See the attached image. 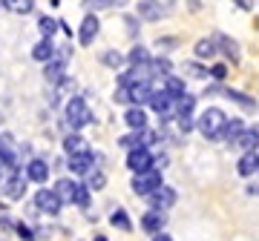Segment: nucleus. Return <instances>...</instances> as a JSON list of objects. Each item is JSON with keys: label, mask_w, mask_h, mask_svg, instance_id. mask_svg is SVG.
Listing matches in <instances>:
<instances>
[{"label": "nucleus", "mask_w": 259, "mask_h": 241, "mask_svg": "<svg viewBox=\"0 0 259 241\" xmlns=\"http://www.w3.org/2000/svg\"><path fill=\"white\" fill-rule=\"evenodd\" d=\"M167 9H161V3H156V0H144V3H139V18L144 20H158L164 18Z\"/></svg>", "instance_id": "obj_16"}, {"label": "nucleus", "mask_w": 259, "mask_h": 241, "mask_svg": "<svg viewBox=\"0 0 259 241\" xmlns=\"http://www.w3.org/2000/svg\"><path fill=\"white\" fill-rule=\"evenodd\" d=\"M83 9H90V15L98 9H110V0H83Z\"/></svg>", "instance_id": "obj_33"}, {"label": "nucleus", "mask_w": 259, "mask_h": 241, "mask_svg": "<svg viewBox=\"0 0 259 241\" xmlns=\"http://www.w3.org/2000/svg\"><path fill=\"white\" fill-rule=\"evenodd\" d=\"M173 46H176V37H158V49L167 52V49H173Z\"/></svg>", "instance_id": "obj_36"}, {"label": "nucleus", "mask_w": 259, "mask_h": 241, "mask_svg": "<svg viewBox=\"0 0 259 241\" xmlns=\"http://www.w3.org/2000/svg\"><path fill=\"white\" fill-rule=\"evenodd\" d=\"M179 130L190 132V130H193V118H179Z\"/></svg>", "instance_id": "obj_37"}, {"label": "nucleus", "mask_w": 259, "mask_h": 241, "mask_svg": "<svg viewBox=\"0 0 259 241\" xmlns=\"http://www.w3.org/2000/svg\"><path fill=\"white\" fill-rule=\"evenodd\" d=\"M64 115H66V124H69L72 130H81V127H87V124L93 120V112H90V106H87L83 98H69Z\"/></svg>", "instance_id": "obj_2"}, {"label": "nucleus", "mask_w": 259, "mask_h": 241, "mask_svg": "<svg viewBox=\"0 0 259 241\" xmlns=\"http://www.w3.org/2000/svg\"><path fill=\"white\" fill-rule=\"evenodd\" d=\"M52 193L58 195V201H61V204H72V198H75V181H72V178H61Z\"/></svg>", "instance_id": "obj_19"}, {"label": "nucleus", "mask_w": 259, "mask_h": 241, "mask_svg": "<svg viewBox=\"0 0 259 241\" xmlns=\"http://www.w3.org/2000/svg\"><path fill=\"white\" fill-rule=\"evenodd\" d=\"M112 227H118V230H130V215L124 213V210H115V213L110 215Z\"/></svg>", "instance_id": "obj_31"}, {"label": "nucleus", "mask_w": 259, "mask_h": 241, "mask_svg": "<svg viewBox=\"0 0 259 241\" xmlns=\"http://www.w3.org/2000/svg\"><path fill=\"white\" fill-rule=\"evenodd\" d=\"M213 43H216V52L222 49V52H225V57H228L231 64H239L242 52H239V43H236L233 37H228V35H216V37H213Z\"/></svg>", "instance_id": "obj_11"}, {"label": "nucleus", "mask_w": 259, "mask_h": 241, "mask_svg": "<svg viewBox=\"0 0 259 241\" xmlns=\"http://www.w3.org/2000/svg\"><path fill=\"white\" fill-rule=\"evenodd\" d=\"M236 144H242V149H245V152H253V149H256V127H253V130H245V132H242Z\"/></svg>", "instance_id": "obj_27"}, {"label": "nucleus", "mask_w": 259, "mask_h": 241, "mask_svg": "<svg viewBox=\"0 0 259 241\" xmlns=\"http://www.w3.org/2000/svg\"><path fill=\"white\" fill-rule=\"evenodd\" d=\"M3 6L15 15H29V12L35 9V0H3Z\"/></svg>", "instance_id": "obj_25"}, {"label": "nucleus", "mask_w": 259, "mask_h": 241, "mask_svg": "<svg viewBox=\"0 0 259 241\" xmlns=\"http://www.w3.org/2000/svg\"><path fill=\"white\" fill-rule=\"evenodd\" d=\"M150 95H153V86H150V81H136V84L127 86V103H133V106L147 103Z\"/></svg>", "instance_id": "obj_8"}, {"label": "nucleus", "mask_w": 259, "mask_h": 241, "mask_svg": "<svg viewBox=\"0 0 259 241\" xmlns=\"http://www.w3.org/2000/svg\"><path fill=\"white\" fill-rule=\"evenodd\" d=\"M32 57H35V61H40V64H49V61L55 57V43L44 37V40H40V43L32 49Z\"/></svg>", "instance_id": "obj_22"}, {"label": "nucleus", "mask_w": 259, "mask_h": 241, "mask_svg": "<svg viewBox=\"0 0 259 241\" xmlns=\"http://www.w3.org/2000/svg\"><path fill=\"white\" fill-rule=\"evenodd\" d=\"M161 92L170 95V98L176 101V98H182V95L187 92V89H185V81H182V78H176V75H167V78H164V89H161Z\"/></svg>", "instance_id": "obj_23"}, {"label": "nucleus", "mask_w": 259, "mask_h": 241, "mask_svg": "<svg viewBox=\"0 0 259 241\" xmlns=\"http://www.w3.org/2000/svg\"><path fill=\"white\" fill-rule=\"evenodd\" d=\"M104 184H107L104 172H98V169H90V172H87V190H101Z\"/></svg>", "instance_id": "obj_28"}, {"label": "nucleus", "mask_w": 259, "mask_h": 241, "mask_svg": "<svg viewBox=\"0 0 259 241\" xmlns=\"http://www.w3.org/2000/svg\"><path fill=\"white\" fill-rule=\"evenodd\" d=\"M37 29H40V35L47 37V40H52V35H55V29H58V20L40 18V20H37Z\"/></svg>", "instance_id": "obj_29"}, {"label": "nucleus", "mask_w": 259, "mask_h": 241, "mask_svg": "<svg viewBox=\"0 0 259 241\" xmlns=\"http://www.w3.org/2000/svg\"><path fill=\"white\" fill-rule=\"evenodd\" d=\"M95 241H107V238H104V235H95Z\"/></svg>", "instance_id": "obj_43"}, {"label": "nucleus", "mask_w": 259, "mask_h": 241, "mask_svg": "<svg viewBox=\"0 0 259 241\" xmlns=\"http://www.w3.org/2000/svg\"><path fill=\"white\" fill-rule=\"evenodd\" d=\"M35 207L40 210V213H47V215H58L64 204L58 201V195L52 193V190H37V195H35Z\"/></svg>", "instance_id": "obj_7"}, {"label": "nucleus", "mask_w": 259, "mask_h": 241, "mask_svg": "<svg viewBox=\"0 0 259 241\" xmlns=\"http://www.w3.org/2000/svg\"><path fill=\"white\" fill-rule=\"evenodd\" d=\"M153 241H173V238H170L167 232H156V235H153Z\"/></svg>", "instance_id": "obj_40"}, {"label": "nucleus", "mask_w": 259, "mask_h": 241, "mask_svg": "<svg viewBox=\"0 0 259 241\" xmlns=\"http://www.w3.org/2000/svg\"><path fill=\"white\" fill-rule=\"evenodd\" d=\"M161 227H164V213H156V210H150V213L141 215V230L147 232H161Z\"/></svg>", "instance_id": "obj_15"}, {"label": "nucleus", "mask_w": 259, "mask_h": 241, "mask_svg": "<svg viewBox=\"0 0 259 241\" xmlns=\"http://www.w3.org/2000/svg\"><path fill=\"white\" fill-rule=\"evenodd\" d=\"M236 3H239L242 9H253V0H236Z\"/></svg>", "instance_id": "obj_41"}, {"label": "nucleus", "mask_w": 259, "mask_h": 241, "mask_svg": "<svg viewBox=\"0 0 259 241\" xmlns=\"http://www.w3.org/2000/svg\"><path fill=\"white\" fill-rule=\"evenodd\" d=\"M216 55V43H213V37H202L199 43H196V57H210Z\"/></svg>", "instance_id": "obj_26"}, {"label": "nucleus", "mask_w": 259, "mask_h": 241, "mask_svg": "<svg viewBox=\"0 0 259 241\" xmlns=\"http://www.w3.org/2000/svg\"><path fill=\"white\" fill-rule=\"evenodd\" d=\"M185 69L193 75V78H204V75H207V69H204V66H199V64H187Z\"/></svg>", "instance_id": "obj_34"}, {"label": "nucleus", "mask_w": 259, "mask_h": 241, "mask_svg": "<svg viewBox=\"0 0 259 241\" xmlns=\"http://www.w3.org/2000/svg\"><path fill=\"white\" fill-rule=\"evenodd\" d=\"M18 235H20V238H32V232H29V227H23V224H18Z\"/></svg>", "instance_id": "obj_39"}, {"label": "nucleus", "mask_w": 259, "mask_h": 241, "mask_svg": "<svg viewBox=\"0 0 259 241\" xmlns=\"http://www.w3.org/2000/svg\"><path fill=\"white\" fill-rule=\"evenodd\" d=\"M147 103L153 106V112H156V115H158L161 120L173 118V98H170V95H164V92H153Z\"/></svg>", "instance_id": "obj_10"}, {"label": "nucleus", "mask_w": 259, "mask_h": 241, "mask_svg": "<svg viewBox=\"0 0 259 241\" xmlns=\"http://www.w3.org/2000/svg\"><path fill=\"white\" fill-rule=\"evenodd\" d=\"M26 178L29 181H35V184H44L49 178V164L44 161V158H32L26 164Z\"/></svg>", "instance_id": "obj_12"}, {"label": "nucleus", "mask_w": 259, "mask_h": 241, "mask_svg": "<svg viewBox=\"0 0 259 241\" xmlns=\"http://www.w3.org/2000/svg\"><path fill=\"white\" fill-rule=\"evenodd\" d=\"M153 164H156V155L150 152V149L144 147H136L127 152V167L139 175V172H147V169H153Z\"/></svg>", "instance_id": "obj_3"}, {"label": "nucleus", "mask_w": 259, "mask_h": 241, "mask_svg": "<svg viewBox=\"0 0 259 241\" xmlns=\"http://www.w3.org/2000/svg\"><path fill=\"white\" fill-rule=\"evenodd\" d=\"M3 195L6 198H12V201H20L23 195H26V178L20 175L18 169H12L9 172V178H3Z\"/></svg>", "instance_id": "obj_4"}, {"label": "nucleus", "mask_w": 259, "mask_h": 241, "mask_svg": "<svg viewBox=\"0 0 259 241\" xmlns=\"http://www.w3.org/2000/svg\"><path fill=\"white\" fill-rule=\"evenodd\" d=\"M147 198H150V207H153L156 213H161V210H167V207L176 204V193H173L170 187H164V184L156 187V190H153V193H150Z\"/></svg>", "instance_id": "obj_6"}, {"label": "nucleus", "mask_w": 259, "mask_h": 241, "mask_svg": "<svg viewBox=\"0 0 259 241\" xmlns=\"http://www.w3.org/2000/svg\"><path fill=\"white\" fill-rule=\"evenodd\" d=\"M210 92H219V95H225V98H231V101H236L239 106H245V109H256V101L253 98H248V95H242V92H236V89H219V86H213Z\"/></svg>", "instance_id": "obj_20"}, {"label": "nucleus", "mask_w": 259, "mask_h": 241, "mask_svg": "<svg viewBox=\"0 0 259 241\" xmlns=\"http://www.w3.org/2000/svg\"><path fill=\"white\" fill-rule=\"evenodd\" d=\"M156 187H161V172L158 169H147V172H139L133 178V190L139 195H150Z\"/></svg>", "instance_id": "obj_5"}, {"label": "nucleus", "mask_w": 259, "mask_h": 241, "mask_svg": "<svg viewBox=\"0 0 259 241\" xmlns=\"http://www.w3.org/2000/svg\"><path fill=\"white\" fill-rule=\"evenodd\" d=\"M95 161H98L95 152H83V155H69L66 167H69V172H75V175H87V172L95 167Z\"/></svg>", "instance_id": "obj_9"}, {"label": "nucleus", "mask_w": 259, "mask_h": 241, "mask_svg": "<svg viewBox=\"0 0 259 241\" xmlns=\"http://www.w3.org/2000/svg\"><path fill=\"white\" fill-rule=\"evenodd\" d=\"M210 75L216 78V81H222L225 75H228V66H225V64H216V66H210Z\"/></svg>", "instance_id": "obj_35"}, {"label": "nucleus", "mask_w": 259, "mask_h": 241, "mask_svg": "<svg viewBox=\"0 0 259 241\" xmlns=\"http://www.w3.org/2000/svg\"><path fill=\"white\" fill-rule=\"evenodd\" d=\"M127 61L133 64V69H144V66L150 64V52L144 46H133V52H130Z\"/></svg>", "instance_id": "obj_24"}, {"label": "nucleus", "mask_w": 259, "mask_h": 241, "mask_svg": "<svg viewBox=\"0 0 259 241\" xmlns=\"http://www.w3.org/2000/svg\"><path fill=\"white\" fill-rule=\"evenodd\" d=\"M101 64L110 66V69H118V66L124 64V55H121V52H112V49H110V52H104V55H101Z\"/></svg>", "instance_id": "obj_30"}, {"label": "nucleus", "mask_w": 259, "mask_h": 241, "mask_svg": "<svg viewBox=\"0 0 259 241\" xmlns=\"http://www.w3.org/2000/svg\"><path fill=\"white\" fill-rule=\"evenodd\" d=\"M127 0H110V6H124Z\"/></svg>", "instance_id": "obj_42"}, {"label": "nucleus", "mask_w": 259, "mask_h": 241, "mask_svg": "<svg viewBox=\"0 0 259 241\" xmlns=\"http://www.w3.org/2000/svg\"><path fill=\"white\" fill-rule=\"evenodd\" d=\"M242 132H245V124H242L239 118H231V120H225V127H222V135H219V141H228V144H236Z\"/></svg>", "instance_id": "obj_14"}, {"label": "nucleus", "mask_w": 259, "mask_h": 241, "mask_svg": "<svg viewBox=\"0 0 259 241\" xmlns=\"http://www.w3.org/2000/svg\"><path fill=\"white\" fill-rule=\"evenodd\" d=\"M64 149H66V155H83V152H90L87 141H83L81 135H75V132L64 138Z\"/></svg>", "instance_id": "obj_21"}, {"label": "nucleus", "mask_w": 259, "mask_h": 241, "mask_svg": "<svg viewBox=\"0 0 259 241\" xmlns=\"http://www.w3.org/2000/svg\"><path fill=\"white\" fill-rule=\"evenodd\" d=\"M0 184H3V169H0Z\"/></svg>", "instance_id": "obj_44"}, {"label": "nucleus", "mask_w": 259, "mask_h": 241, "mask_svg": "<svg viewBox=\"0 0 259 241\" xmlns=\"http://www.w3.org/2000/svg\"><path fill=\"white\" fill-rule=\"evenodd\" d=\"M124 120H127V127L133 132H139V130H144V127H147V112L141 109V106H133V109H127Z\"/></svg>", "instance_id": "obj_18"}, {"label": "nucleus", "mask_w": 259, "mask_h": 241, "mask_svg": "<svg viewBox=\"0 0 259 241\" xmlns=\"http://www.w3.org/2000/svg\"><path fill=\"white\" fill-rule=\"evenodd\" d=\"M225 120H228V115H225L222 109L210 106V109H204V112H202V118L196 120V127H199V132H202V135H204L207 141H219Z\"/></svg>", "instance_id": "obj_1"}, {"label": "nucleus", "mask_w": 259, "mask_h": 241, "mask_svg": "<svg viewBox=\"0 0 259 241\" xmlns=\"http://www.w3.org/2000/svg\"><path fill=\"white\" fill-rule=\"evenodd\" d=\"M115 101H118V103H127V86H118V92H115Z\"/></svg>", "instance_id": "obj_38"}, {"label": "nucleus", "mask_w": 259, "mask_h": 241, "mask_svg": "<svg viewBox=\"0 0 259 241\" xmlns=\"http://www.w3.org/2000/svg\"><path fill=\"white\" fill-rule=\"evenodd\" d=\"M72 204H78V207H87V204H90V190H87V187L75 184V198H72Z\"/></svg>", "instance_id": "obj_32"}, {"label": "nucleus", "mask_w": 259, "mask_h": 241, "mask_svg": "<svg viewBox=\"0 0 259 241\" xmlns=\"http://www.w3.org/2000/svg\"><path fill=\"white\" fill-rule=\"evenodd\" d=\"M98 29H101V23H98V18L95 15H87L81 23V32H78V40H81L83 46H90L95 37H98Z\"/></svg>", "instance_id": "obj_13"}, {"label": "nucleus", "mask_w": 259, "mask_h": 241, "mask_svg": "<svg viewBox=\"0 0 259 241\" xmlns=\"http://www.w3.org/2000/svg\"><path fill=\"white\" fill-rule=\"evenodd\" d=\"M256 169H259V155H256V149L253 152H245L239 161V175L242 178H253L256 175Z\"/></svg>", "instance_id": "obj_17"}]
</instances>
